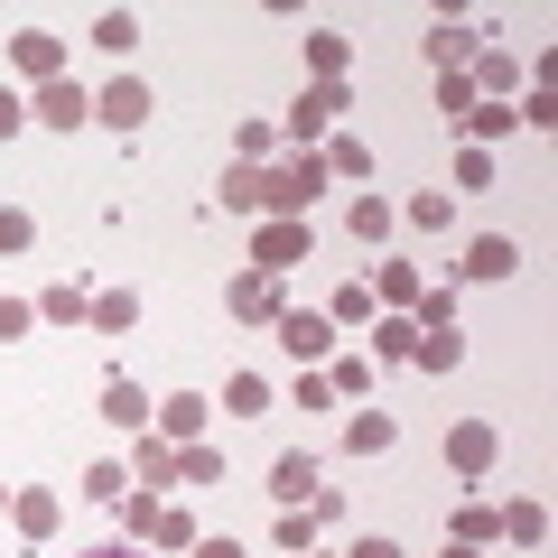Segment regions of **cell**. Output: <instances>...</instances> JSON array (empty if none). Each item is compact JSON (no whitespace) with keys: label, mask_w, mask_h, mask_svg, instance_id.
I'll list each match as a JSON object with an SVG mask.
<instances>
[{"label":"cell","mask_w":558,"mask_h":558,"mask_svg":"<svg viewBox=\"0 0 558 558\" xmlns=\"http://www.w3.org/2000/svg\"><path fill=\"white\" fill-rule=\"evenodd\" d=\"M317 186H326V159H289V168H270V178H260V215H299V223H307Z\"/></svg>","instance_id":"1"},{"label":"cell","mask_w":558,"mask_h":558,"mask_svg":"<svg viewBox=\"0 0 558 558\" xmlns=\"http://www.w3.org/2000/svg\"><path fill=\"white\" fill-rule=\"evenodd\" d=\"M307 252H317V233H307L299 215H270V223H260V242H252V260H260L270 279H279V270H299Z\"/></svg>","instance_id":"2"},{"label":"cell","mask_w":558,"mask_h":558,"mask_svg":"<svg viewBox=\"0 0 558 558\" xmlns=\"http://www.w3.org/2000/svg\"><path fill=\"white\" fill-rule=\"evenodd\" d=\"M149 112H159V94H149L140 75H112L94 94V121H112V131H149Z\"/></svg>","instance_id":"3"},{"label":"cell","mask_w":558,"mask_h":558,"mask_svg":"<svg viewBox=\"0 0 558 558\" xmlns=\"http://www.w3.org/2000/svg\"><path fill=\"white\" fill-rule=\"evenodd\" d=\"M317 494H326V465L289 447V457L270 465V502H279V512H307V502H317Z\"/></svg>","instance_id":"4"},{"label":"cell","mask_w":558,"mask_h":558,"mask_svg":"<svg viewBox=\"0 0 558 558\" xmlns=\"http://www.w3.org/2000/svg\"><path fill=\"white\" fill-rule=\"evenodd\" d=\"M494 457H502L494 418H457V428H447V465H457V475H484Z\"/></svg>","instance_id":"5"},{"label":"cell","mask_w":558,"mask_h":558,"mask_svg":"<svg viewBox=\"0 0 558 558\" xmlns=\"http://www.w3.org/2000/svg\"><path fill=\"white\" fill-rule=\"evenodd\" d=\"M521 270V242L512 233H475L465 242V279H512Z\"/></svg>","instance_id":"6"},{"label":"cell","mask_w":558,"mask_h":558,"mask_svg":"<svg viewBox=\"0 0 558 558\" xmlns=\"http://www.w3.org/2000/svg\"><path fill=\"white\" fill-rule=\"evenodd\" d=\"M279 344H289L299 363H317L326 344H336V326H326V317H307V307H279Z\"/></svg>","instance_id":"7"},{"label":"cell","mask_w":558,"mask_h":558,"mask_svg":"<svg viewBox=\"0 0 558 558\" xmlns=\"http://www.w3.org/2000/svg\"><path fill=\"white\" fill-rule=\"evenodd\" d=\"M428 65H438V75H465V65H475V28L438 20V28H428Z\"/></svg>","instance_id":"8"},{"label":"cell","mask_w":558,"mask_h":558,"mask_svg":"<svg viewBox=\"0 0 558 558\" xmlns=\"http://www.w3.org/2000/svg\"><path fill=\"white\" fill-rule=\"evenodd\" d=\"M28 121H47V131H75V121H94V94H84V84H47Z\"/></svg>","instance_id":"9"},{"label":"cell","mask_w":558,"mask_h":558,"mask_svg":"<svg viewBox=\"0 0 558 558\" xmlns=\"http://www.w3.org/2000/svg\"><path fill=\"white\" fill-rule=\"evenodd\" d=\"M10 65H20V75H38V84H57V65H65V47L47 38V28H20V38H10Z\"/></svg>","instance_id":"10"},{"label":"cell","mask_w":558,"mask_h":558,"mask_svg":"<svg viewBox=\"0 0 558 558\" xmlns=\"http://www.w3.org/2000/svg\"><path fill=\"white\" fill-rule=\"evenodd\" d=\"M336 112H344V84H317V94H299V112H289V140H317Z\"/></svg>","instance_id":"11"},{"label":"cell","mask_w":558,"mask_h":558,"mask_svg":"<svg viewBox=\"0 0 558 558\" xmlns=\"http://www.w3.org/2000/svg\"><path fill=\"white\" fill-rule=\"evenodd\" d=\"M102 418H112V428H140V438H149V391H140V381H102Z\"/></svg>","instance_id":"12"},{"label":"cell","mask_w":558,"mask_h":558,"mask_svg":"<svg viewBox=\"0 0 558 558\" xmlns=\"http://www.w3.org/2000/svg\"><path fill=\"white\" fill-rule=\"evenodd\" d=\"M391 438H400V418H391V410H354V418H344V447H354V457H381Z\"/></svg>","instance_id":"13"},{"label":"cell","mask_w":558,"mask_h":558,"mask_svg":"<svg viewBox=\"0 0 558 558\" xmlns=\"http://www.w3.org/2000/svg\"><path fill=\"white\" fill-rule=\"evenodd\" d=\"M233 317H270V326H279V279H270V270H242V279H233Z\"/></svg>","instance_id":"14"},{"label":"cell","mask_w":558,"mask_h":558,"mask_svg":"<svg viewBox=\"0 0 558 558\" xmlns=\"http://www.w3.org/2000/svg\"><path fill=\"white\" fill-rule=\"evenodd\" d=\"M149 418H159V438L196 447V428H205V400H196V391H178V400H159V410H149Z\"/></svg>","instance_id":"15"},{"label":"cell","mask_w":558,"mask_h":558,"mask_svg":"<svg viewBox=\"0 0 558 558\" xmlns=\"http://www.w3.org/2000/svg\"><path fill=\"white\" fill-rule=\"evenodd\" d=\"M410 363H418V373H457V363H465V336H457V326H438V336L410 344Z\"/></svg>","instance_id":"16"},{"label":"cell","mask_w":558,"mask_h":558,"mask_svg":"<svg viewBox=\"0 0 558 558\" xmlns=\"http://www.w3.org/2000/svg\"><path fill=\"white\" fill-rule=\"evenodd\" d=\"M84 317H94L102 336H131V326H140V299H131V289H102V299L84 307Z\"/></svg>","instance_id":"17"},{"label":"cell","mask_w":558,"mask_h":558,"mask_svg":"<svg viewBox=\"0 0 558 558\" xmlns=\"http://www.w3.org/2000/svg\"><path fill=\"white\" fill-rule=\"evenodd\" d=\"M94 47H102V57H131V47H140V20H131V10H102V20H94Z\"/></svg>","instance_id":"18"},{"label":"cell","mask_w":558,"mask_h":558,"mask_svg":"<svg viewBox=\"0 0 558 558\" xmlns=\"http://www.w3.org/2000/svg\"><path fill=\"white\" fill-rule=\"evenodd\" d=\"M512 75H521V65L502 57V47H484V57H475V75H465V84H475V94H494V102H502V94H512Z\"/></svg>","instance_id":"19"},{"label":"cell","mask_w":558,"mask_h":558,"mask_svg":"<svg viewBox=\"0 0 558 558\" xmlns=\"http://www.w3.org/2000/svg\"><path fill=\"white\" fill-rule=\"evenodd\" d=\"M10 521H20L28 539H47L57 531V494H10Z\"/></svg>","instance_id":"20"},{"label":"cell","mask_w":558,"mask_h":558,"mask_svg":"<svg viewBox=\"0 0 558 558\" xmlns=\"http://www.w3.org/2000/svg\"><path fill=\"white\" fill-rule=\"evenodd\" d=\"M84 307H94V299H84V279H57V289H47V299H38V317H57V326H75Z\"/></svg>","instance_id":"21"},{"label":"cell","mask_w":558,"mask_h":558,"mask_svg":"<svg viewBox=\"0 0 558 558\" xmlns=\"http://www.w3.org/2000/svg\"><path fill=\"white\" fill-rule=\"evenodd\" d=\"M223 400H233V418H260V410H270V381H260V373H233V381H223Z\"/></svg>","instance_id":"22"},{"label":"cell","mask_w":558,"mask_h":558,"mask_svg":"<svg viewBox=\"0 0 558 558\" xmlns=\"http://www.w3.org/2000/svg\"><path fill=\"white\" fill-rule=\"evenodd\" d=\"M168 475H178V447L140 438V465H131V484H168Z\"/></svg>","instance_id":"23"},{"label":"cell","mask_w":558,"mask_h":558,"mask_svg":"<svg viewBox=\"0 0 558 558\" xmlns=\"http://www.w3.org/2000/svg\"><path fill=\"white\" fill-rule=\"evenodd\" d=\"M502 531H512L521 549H539V539H549V512H539V502H512V512H502Z\"/></svg>","instance_id":"24"},{"label":"cell","mask_w":558,"mask_h":558,"mask_svg":"<svg viewBox=\"0 0 558 558\" xmlns=\"http://www.w3.org/2000/svg\"><path fill=\"white\" fill-rule=\"evenodd\" d=\"M438 326H457V289H418V336H438Z\"/></svg>","instance_id":"25"},{"label":"cell","mask_w":558,"mask_h":558,"mask_svg":"<svg viewBox=\"0 0 558 558\" xmlns=\"http://www.w3.org/2000/svg\"><path fill=\"white\" fill-rule=\"evenodd\" d=\"M465 131H475V149H484V140H502V131H512V102H475Z\"/></svg>","instance_id":"26"},{"label":"cell","mask_w":558,"mask_h":558,"mask_svg":"<svg viewBox=\"0 0 558 558\" xmlns=\"http://www.w3.org/2000/svg\"><path fill=\"white\" fill-rule=\"evenodd\" d=\"M447 205H457V196L428 186V196H410V223H418V233H447Z\"/></svg>","instance_id":"27"},{"label":"cell","mask_w":558,"mask_h":558,"mask_svg":"<svg viewBox=\"0 0 558 558\" xmlns=\"http://www.w3.org/2000/svg\"><path fill=\"white\" fill-rule=\"evenodd\" d=\"M223 205H233V215H260V168H233V178H223Z\"/></svg>","instance_id":"28"},{"label":"cell","mask_w":558,"mask_h":558,"mask_svg":"<svg viewBox=\"0 0 558 558\" xmlns=\"http://www.w3.org/2000/svg\"><path fill=\"white\" fill-rule=\"evenodd\" d=\"M344 223H354L363 242H381V233H391V205H381V196H354V215H344Z\"/></svg>","instance_id":"29"},{"label":"cell","mask_w":558,"mask_h":558,"mask_svg":"<svg viewBox=\"0 0 558 558\" xmlns=\"http://www.w3.org/2000/svg\"><path fill=\"white\" fill-rule=\"evenodd\" d=\"M178 475L186 484H223V457H215V447H178Z\"/></svg>","instance_id":"30"},{"label":"cell","mask_w":558,"mask_h":558,"mask_svg":"<svg viewBox=\"0 0 558 558\" xmlns=\"http://www.w3.org/2000/svg\"><path fill=\"white\" fill-rule=\"evenodd\" d=\"M326 168H336V178H373V149H363V140H336V149H326Z\"/></svg>","instance_id":"31"},{"label":"cell","mask_w":558,"mask_h":558,"mask_svg":"<svg viewBox=\"0 0 558 558\" xmlns=\"http://www.w3.org/2000/svg\"><path fill=\"white\" fill-rule=\"evenodd\" d=\"M307 57H317V75H326V84L344 75V38H336V28H317V38H307Z\"/></svg>","instance_id":"32"},{"label":"cell","mask_w":558,"mask_h":558,"mask_svg":"<svg viewBox=\"0 0 558 558\" xmlns=\"http://www.w3.org/2000/svg\"><path fill=\"white\" fill-rule=\"evenodd\" d=\"M363 317H373V289H363V279H354V289H336V317H326V326H363Z\"/></svg>","instance_id":"33"},{"label":"cell","mask_w":558,"mask_h":558,"mask_svg":"<svg viewBox=\"0 0 558 558\" xmlns=\"http://www.w3.org/2000/svg\"><path fill=\"white\" fill-rule=\"evenodd\" d=\"M438 112L465 121V112H475V84H465V75H438Z\"/></svg>","instance_id":"34"},{"label":"cell","mask_w":558,"mask_h":558,"mask_svg":"<svg viewBox=\"0 0 558 558\" xmlns=\"http://www.w3.org/2000/svg\"><path fill=\"white\" fill-rule=\"evenodd\" d=\"M28 242H38V223H28L20 205H0V252H28Z\"/></svg>","instance_id":"35"},{"label":"cell","mask_w":558,"mask_h":558,"mask_svg":"<svg viewBox=\"0 0 558 558\" xmlns=\"http://www.w3.org/2000/svg\"><path fill=\"white\" fill-rule=\"evenodd\" d=\"M28 326H38V307H28V299H0V344H20Z\"/></svg>","instance_id":"36"},{"label":"cell","mask_w":558,"mask_h":558,"mask_svg":"<svg viewBox=\"0 0 558 558\" xmlns=\"http://www.w3.org/2000/svg\"><path fill=\"white\" fill-rule=\"evenodd\" d=\"M307 539H317V512H279V549L307 558Z\"/></svg>","instance_id":"37"},{"label":"cell","mask_w":558,"mask_h":558,"mask_svg":"<svg viewBox=\"0 0 558 558\" xmlns=\"http://www.w3.org/2000/svg\"><path fill=\"white\" fill-rule=\"evenodd\" d=\"M410 344H418V326H381L373 354H381V363H410Z\"/></svg>","instance_id":"38"},{"label":"cell","mask_w":558,"mask_h":558,"mask_svg":"<svg viewBox=\"0 0 558 558\" xmlns=\"http://www.w3.org/2000/svg\"><path fill=\"white\" fill-rule=\"evenodd\" d=\"M84 494H94V502H121V494H131V475H121V465H94V475H84Z\"/></svg>","instance_id":"39"},{"label":"cell","mask_w":558,"mask_h":558,"mask_svg":"<svg viewBox=\"0 0 558 558\" xmlns=\"http://www.w3.org/2000/svg\"><path fill=\"white\" fill-rule=\"evenodd\" d=\"M149 539H168V549H196V521H186V512H159V531H149Z\"/></svg>","instance_id":"40"},{"label":"cell","mask_w":558,"mask_h":558,"mask_svg":"<svg viewBox=\"0 0 558 558\" xmlns=\"http://www.w3.org/2000/svg\"><path fill=\"white\" fill-rule=\"evenodd\" d=\"M20 131H28V102L10 94V84H0V140H20Z\"/></svg>","instance_id":"41"},{"label":"cell","mask_w":558,"mask_h":558,"mask_svg":"<svg viewBox=\"0 0 558 558\" xmlns=\"http://www.w3.org/2000/svg\"><path fill=\"white\" fill-rule=\"evenodd\" d=\"M344 558H400V539H381V531H373V539H354Z\"/></svg>","instance_id":"42"},{"label":"cell","mask_w":558,"mask_h":558,"mask_svg":"<svg viewBox=\"0 0 558 558\" xmlns=\"http://www.w3.org/2000/svg\"><path fill=\"white\" fill-rule=\"evenodd\" d=\"M75 558H140L131 539H94V549H75Z\"/></svg>","instance_id":"43"},{"label":"cell","mask_w":558,"mask_h":558,"mask_svg":"<svg viewBox=\"0 0 558 558\" xmlns=\"http://www.w3.org/2000/svg\"><path fill=\"white\" fill-rule=\"evenodd\" d=\"M196 558H242V539H196Z\"/></svg>","instance_id":"44"},{"label":"cell","mask_w":558,"mask_h":558,"mask_svg":"<svg viewBox=\"0 0 558 558\" xmlns=\"http://www.w3.org/2000/svg\"><path fill=\"white\" fill-rule=\"evenodd\" d=\"M447 558H484V549H465V539H457V549H447Z\"/></svg>","instance_id":"45"}]
</instances>
